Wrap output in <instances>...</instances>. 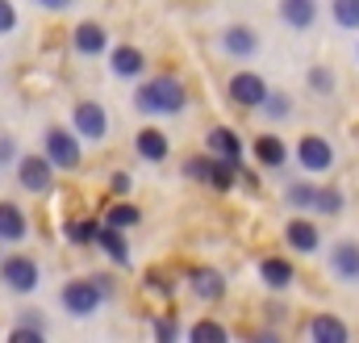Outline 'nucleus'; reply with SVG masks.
I'll return each instance as SVG.
<instances>
[{
    "label": "nucleus",
    "mask_w": 359,
    "mask_h": 343,
    "mask_svg": "<svg viewBox=\"0 0 359 343\" xmlns=\"http://www.w3.org/2000/svg\"><path fill=\"white\" fill-rule=\"evenodd\" d=\"M184 101H188V92H184V84H180L176 76H159V80L142 84V88H138V96H134L138 113H147V117L180 113V109H184Z\"/></svg>",
    "instance_id": "1"
},
{
    "label": "nucleus",
    "mask_w": 359,
    "mask_h": 343,
    "mask_svg": "<svg viewBox=\"0 0 359 343\" xmlns=\"http://www.w3.org/2000/svg\"><path fill=\"white\" fill-rule=\"evenodd\" d=\"M46 160L63 172L80 168V143H76L67 130H50V134H46Z\"/></svg>",
    "instance_id": "2"
},
{
    "label": "nucleus",
    "mask_w": 359,
    "mask_h": 343,
    "mask_svg": "<svg viewBox=\"0 0 359 343\" xmlns=\"http://www.w3.org/2000/svg\"><path fill=\"white\" fill-rule=\"evenodd\" d=\"M230 101L243 105V109L264 105V101H268V84H264V76H255V72H238V76L230 80Z\"/></svg>",
    "instance_id": "3"
},
{
    "label": "nucleus",
    "mask_w": 359,
    "mask_h": 343,
    "mask_svg": "<svg viewBox=\"0 0 359 343\" xmlns=\"http://www.w3.org/2000/svg\"><path fill=\"white\" fill-rule=\"evenodd\" d=\"M0 276H4V285L8 289H17V293H29L34 285H38V264L29 256H8L0 264Z\"/></svg>",
    "instance_id": "4"
},
{
    "label": "nucleus",
    "mask_w": 359,
    "mask_h": 343,
    "mask_svg": "<svg viewBox=\"0 0 359 343\" xmlns=\"http://www.w3.org/2000/svg\"><path fill=\"white\" fill-rule=\"evenodd\" d=\"M50 160H38V155H25L21 164H17V180H21V188H29V193H46L50 188Z\"/></svg>",
    "instance_id": "5"
},
{
    "label": "nucleus",
    "mask_w": 359,
    "mask_h": 343,
    "mask_svg": "<svg viewBox=\"0 0 359 343\" xmlns=\"http://www.w3.org/2000/svg\"><path fill=\"white\" fill-rule=\"evenodd\" d=\"M63 306L84 318V314H92L100 306V289L92 280H72V285H63Z\"/></svg>",
    "instance_id": "6"
},
{
    "label": "nucleus",
    "mask_w": 359,
    "mask_h": 343,
    "mask_svg": "<svg viewBox=\"0 0 359 343\" xmlns=\"http://www.w3.org/2000/svg\"><path fill=\"white\" fill-rule=\"evenodd\" d=\"M297 160H301V168H305V172H326L330 164H334V151H330V143H326V138L309 134V138H301Z\"/></svg>",
    "instance_id": "7"
},
{
    "label": "nucleus",
    "mask_w": 359,
    "mask_h": 343,
    "mask_svg": "<svg viewBox=\"0 0 359 343\" xmlns=\"http://www.w3.org/2000/svg\"><path fill=\"white\" fill-rule=\"evenodd\" d=\"M76 130H80L84 138H92V143H100V138L109 134V117H104V109L92 105V101L76 105Z\"/></svg>",
    "instance_id": "8"
},
{
    "label": "nucleus",
    "mask_w": 359,
    "mask_h": 343,
    "mask_svg": "<svg viewBox=\"0 0 359 343\" xmlns=\"http://www.w3.org/2000/svg\"><path fill=\"white\" fill-rule=\"evenodd\" d=\"M188 285H192V293H196L201 302H217V297L226 293V280H222V272H213V268H196V272L188 276Z\"/></svg>",
    "instance_id": "9"
},
{
    "label": "nucleus",
    "mask_w": 359,
    "mask_h": 343,
    "mask_svg": "<svg viewBox=\"0 0 359 343\" xmlns=\"http://www.w3.org/2000/svg\"><path fill=\"white\" fill-rule=\"evenodd\" d=\"M309 339L313 343H347V327L339 318H330V314H318L309 323Z\"/></svg>",
    "instance_id": "10"
},
{
    "label": "nucleus",
    "mask_w": 359,
    "mask_h": 343,
    "mask_svg": "<svg viewBox=\"0 0 359 343\" xmlns=\"http://www.w3.org/2000/svg\"><path fill=\"white\" fill-rule=\"evenodd\" d=\"M72 42H76L80 55H100V51H104V30H100L96 21H84V25H76Z\"/></svg>",
    "instance_id": "11"
},
{
    "label": "nucleus",
    "mask_w": 359,
    "mask_h": 343,
    "mask_svg": "<svg viewBox=\"0 0 359 343\" xmlns=\"http://www.w3.org/2000/svg\"><path fill=\"white\" fill-rule=\"evenodd\" d=\"M142 67H147L142 51H134V46H117V51H113V76L130 80V76H138Z\"/></svg>",
    "instance_id": "12"
},
{
    "label": "nucleus",
    "mask_w": 359,
    "mask_h": 343,
    "mask_svg": "<svg viewBox=\"0 0 359 343\" xmlns=\"http://www.w3.org/2000/svg\"><path fill=\"white\" fill-rule=\"evenodd\" d=\"M284 239H288L297 252H313V247H318V226H313V222H305V218H292V222H288V231H284Z\"/></svg>",
    "instance_id": "13"
},
{
    "label": "nucleus",
    "mask_w": 359,
    "mask_h": 343,
    "mask_svg": "<svg viewBox=\"0 0 359 343\" xmlns=\"http://www.w3.org/2000/svg\"><path fill=\"white\" fill-rule=\"evenodd\" d=\"M0 239H8V243L25 239V214L8 201H0Z\"/></svg>",
    "instance_id": "14"
},
{
    "label": "nucleus",
    "mask_w": 359,
    "mask_h": 343,
    "mask_svg": "<svg viewBox=\"0 0 359 343\" xmlns=\"http://www.w3.org/2000/svg\"><path fill=\"white\" fill-rule=\"evenodd\" d=\"M255 160H259L264 168H284L288 151H284V143H280L276 134H264V138H255Z\"/></svg>",
    "instance_id": "15"
},
{
    "label": "nucleus",
    "mask_w": 359,
    "mask_h": 343,
    "mask_svg": "<svg viewBox=\"0 0 359 343\" xmlns=\"http://www.w3.org/2000/svg\"><path fill=\"white\" fill-rule=\"evenodd\" d=\"M330 264H334V272H339L343 280H355L359 276V243H339L334 256H330Z\"/></svg>",
    "instance_id": "16"
},
{
    "label": "nucleus",
    "mask_w": 359,
    "mask_h": 343,
    "mask_svg": "<svg viewBox=\"0 0 359 343\" xmlns=\"http://www.w3.org/2000/svg\"><path fill=\"white\" fill-rule=\"evenodd\" d=\"M209 151H213V155H222V160H238V155H243V143H238V134H234V130L217 126V130L209 134Z\"/></svg>",
    "instance_id": "17"
},
{
    "label": "nucleus",
    "mask_w": 359,
    "mask_h": 343,
    "mask_svg": "<svg viewBox=\"0 0 359 343\" xmlns=\"http://www.w3.org/2000/svg\"><path fill=\"white\" fill-rule=\"evenodd\" d=\"M313 0H280V17L288 21V25H297V30H305V25H313Z\"/></svg>",
    "instance_id": "18"
},
{
    "label": "nucleus",
    "mask_w": 359,
    "mask_h": 343,
    "mask_svg": "<svg viewBox=\"0 0 359 343\" xmlns=\"http://www.w3.org/2000/svg\"><path fill=\"white\" fill-rule=\"evenodd\" d=\"M96 243H100L109 256L117 259V264H130V247L121 243V231H117V226H109V222H104V226L96 231Z\"/></svg>",
    "instance_id": "19"
},
{
    "label": "nucleus",
    "mask_w": 359,
    "mask_h": 343,
    "mask_svg": "<svg viewBox=\"0 0 359 343\" xmlns=\"http://www.w3.org/2000/svg\"><path fill=\"white\" fill-rule=\"evenodd\" d=\"M138 155L151 160V164L168 160V138H163L159 130H142V134H138Z\"/></svg>",
    "instance_id": "20"
},
{
    "label": "nucleus",
    "mask_w": 359,
    "mask_h": 343,
    "mask_svg": "<svg viewBox=\"0 0 359 343\" xmlns=\"http://www.w3.org/2000/svg\"><path fill=\"white\" fill-rule=\"evenodd\" d=\"M255 46H259L255 30H247V25H234V30H226V51H230V55H251Z\"/></svg>",
    "instance_id": "21"
},
{
    "label": "nucleus",
    "mask_w": 359,
    "mask_h": 343,
    "mask_svg": "<svg viewBox=\"0 0 359 343\" xmlns=\"http://www.w3.org/2000/svg\"><path fill=\"white\" fill-rule=\"evenodd\" d=\"M259 276L268 280L271 289H284V285L292 280V264H288V259H264V264H259Z\"/></svg>",
    "instance_id": "22"
},
{
    "label": "nucleus",
    "mask_w": 359,
    "mask_h": 343,
    "mask_svg": "<svg viewBox=\"0 0 359 343\" xmlns=\"http://www.w3.org/2000/svg\"><path fill=\"white\" fill-rule=\"evenodd\" d=\"M288 201L297 209H318V188L313 184H288Z\"/></svg>",
    "instance_id": "23"
},
{
    "label": "nucleus",
    "mask_w": 359,
    "mask_h": 343,
    "mask_svg": "<svg viewBox=\"0 0 359 343\" xmlns=\"http://www.w3.org/2000/svg\"><path fill=\"white\" fill-rule=\"evenodd\" d=\"M234 176H238V160H222V164H213V176H209V184L226 193V188L234 184Z\"/></svg>",
    "instance_id": "24"
},
{
    "label": "nucleus",
    "mask_w": 359,
    "mask_h": 343,
    "mask_svg": "<svg viewBox=\"0 0 359 343\" xmlns=\"http://www.w3.org/2000/svg\"><path fill=\"white\" fill-rule=\"evenodd\" d=\"M334 21L347 30H359V0H334Z\"/></svg>",
    "instance_id": "25"
},
{
    "label": "nucleus",
    "mask_w": 359,
    "mask_h": 343,
    "mask_svg": "<svg viewBox=\"0 0 359 343\" xmlns=\"http://www.w3.org/2000/svg\"><path fill=\"white\" fill-rule=\"evenodd\" d=\"M104 222H109V226H117V231H126V226H134V222H138V209H134V205H113Z\"/></svg>",
    "instance_id": "26"
},
{
    "label": "nucleus",
    "mask_w": 359,
    "mask_h": 343,
    "mask_svg": "<svg viewBox=\"0 0 359 343\" xmlns=\"http://www.w3.org/2000/svg\"><path fill=\"white\" fill-rule=\"evenodd\" d=\"M318 209L322 214H339L343 209V193L339 188H318Z\"/></svg>",
    "instance_id": "27"
},
{
    "label": "nucleus",
    "mask_w": 359,
    "mask_h": 343,
    "mask_svg": "<svg viewBox=\"0 0 359 343\" xmlns=\"http://www.w3.org/2000/svg\"><path fill=\"white\" fill-rule=\"evenodd\" d=\"M184 176H188V180H205V184H209V176H213V160H196V155H192V160L184 164Z\"/></svg>",
    "instance_id": "28"
},
{
    "label": "nucleus",
    "mask_w": 359,
    "mask_h": 343,
    "mask_svg": "<svg viewBox=\"0 0 359 343\" xmlns=\"http://www.w3.org/2000/svg\"><path fill=\"white\" fill-rule=\"evenodd\" d=\"M192 339L226 343V327H217V323H196V327H192Z\"/></svg>",
    "instance_id": "29"
},
{
    "label": "nucleus",
    "mask_w": 359,
    "mask_h": 343,
    "mask_svg": "<svg viewBox=\"0 0 359 343\" xmlns=\"http://www.w3.org/2000/svg\"><path fill=\"white\" fill-rule=\"evenodd\" d=\"M96 231H100L96 222H72V226H67V239H72V243H92Z\"/></svg>",
    "instance_id": "30"
},
{
    "label": "nucleus",
    "mask_w": 359,
    "mask_h": 343,
    "mask_svg": "<svg viewBox=\"0 0 359 343\" xmlns=\"http://www.w3.org/2000/svg\"><path fill=\"white\" fill-rule=\"evenodd\" d=\"M309 84L318 88V92H330L334 80H330V72H326V67H313V72H309Z\"/></svg>",
    "instance_id": "31"
},
{
    "label": "nucleus",
    "mask_w": 359,
    "mask_h": 343,
    "mask_svg": "<svg viewBox=\"0 0 359 343\" xmlns=\"http://www.w3.org/2000/svg\"><path fill=\"white\" fill-rule=\"evenodd\" d=\"M8 339L13 343H42V331H38V327H17Z\"/></svg>",
    "instance_id": "32"
},
{
    "label": "nucleus",
    "mask_w": 359,
    "mask_h": 343,
    "mask_svg": "<svg viewBox=\"0 0 359 343\" xmlns=\"http://www.w3.org/2000/svg\"><path fill=\"white\" fill-rule=\"evenodd\" d=\"M17 25V13H13V4L8 0H0V34H8Z\"/></svg>",
    "instance_id": "33"
},
{
    "label": "nucleus",
    "mask_w": 359,
    "mask_h": 343,
    "mask_svg": "<svg viewBox=\"0 0 359 343\" xmlns=\"http://www.w3.org/2000/svg\"><path fill=\"white\" fill-rule=\"evenodd\" d=\"M264 105H268L271 117H284V113H288V96H271V92H268V101H264Z\"/></svg>",
    "instance_id": "34"
},
{
    "label": "nucleus",
    "mask_w": 359,
    "mask_h": 343,
    "mask_svg": "<svg viewBox=\"0 0 359 343\" xmlns=\"http://www.w3.org/2000/svg\"><path fill=\"white\" fill-rule=\"evenodd\" d=\"M155 335H159V339H176L180 327L172 323V318H159V323H155Z\"/></svg>",
    "instance_id": "35"
},
{
    "label": "nucleus",
    "mask_w": 359,
    "mask_h": 343,
    "mask_svg": "<svg viewBox=\"0 0 359 343\" xmlns=\"http://www.w3.org/2000/svg\"><path fill=\"white\" fill-rule=\"evenodd\" d=\"M130 184H134L130 172H113V193H130Z\"/></svg>",
    "instance_id": "36"
},
{
    "label": "nucleus",
    "mask_w": 359,
    "mask_h": 343,
    "mask_svg": "<svg viewBox=\"0 0 359 343\" xmlns=\"http://www.w3.org/2000/svg\"><path fill=\"white\" fill-rule=\"evenodd\" d=\"M13 160V143L8 138H0V164H8Z\"/></svg>",
    "instance_id": "37"
},
{
    "label": "nucleus",
    "mask_w": 359,
    "mask_h": 343,
    "mask_svg": "<svg viewBox=\"0 0 359 343\" xmlns=\"http://www.w3.org/2000/svg\"><path fill=\"white\" fill-rule=\"evenodd\" d=\"M38 4H42V8H67L72 0H38Z\"/></svg>",
    "instance_id": "38"
}]
</instances>
